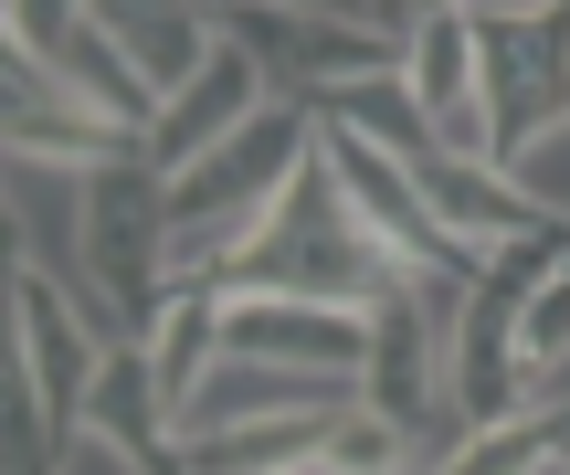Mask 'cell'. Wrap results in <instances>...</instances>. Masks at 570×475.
<instances>
[{"instance_id": "1", "label": "cell", "mask_w": 570, "mask_h": 475, "mask_svg": "<svg viewBox=\"0 0 570 475\" xmlns=\"http://www.w3.org/2000/svg\"><path fill=\"white\" fill-rule=\"evenodd\" d=\"M391 286H402V265H391L381 232L348 211V190H338L327 159H306V180L265 211L244 265L223 275V296H306V307H348V317H370Z\"/></svg>"}, {"instance_id": "2", "label": "cell", "mask_w": 570, "mask_h": 475, "mask_svg": "<svg viewBox=\"0 0 570 475\" xmlns=\"http://www.w3.org/2000/svg\"><path fill=\"white\" fill-rule=\"evenodd\" d=\"M75 307L96 317L106 338H148L169 307V180L148 159H117L85 180L75 211Z\"/></svg>"}, {"instance_id": "3", "label": "cell", "mask_w": 570, "mask_h": 475, "mask_svg": "<svg viewBox=\"0 0 570 475\" xmlns=\"http://www.w3.org/2000/svg\"><path fill=\"white\" fill-rule=\"evenodd\" d=\"M475 53H487V117H497V169L570 127V11L529 0H487L475 11Z\"/></svg>"}, {"instance_id": "4", "label": "cell", "mask_w": 570, "mask_h": 475, "mask_svg": "<svg viewBox=\"0 0 570 475\" xmlns=\"http://www.w3.org/2000/svg\"><path fill=\"white\" fill-rule=\"evenodd\" d=\"M11 53H32L42 75L63 85L75 106H96L117 138H138L148 159V127H159V96L138 85V63L117 53V32H106L96 0H11Z\"/></svg>"}, {"instance_id": "5", "label": "cell", "mask_w": 570, "mask_h": 475, "mask_svg": "<svg viewBox=\"0 0 570 475\" xmlns=\"http://www.w3.org/2000/svg\"><path fill=\"white\" fill-rule=\"evenodd\" d=\"M106 349H117V338H106L42 265H11V370L42 392V413H53L63 444H75V423H85V392H96Z\"/></svg>"}, {"instance_id": "6", "label": "cell", "mask_w": 570, "mask_h": 475, "mask_svg": "<svg viewBox=\"0 0 570 475\" xmlns=\"http://www.w3.org/2000/svg\"><path fill=\"white\" fill-rule=\"evenodd\" d=\"M412 106H423L444 159H497V117H487V53H475V11L423 0L412 11V63H402Z\"/></svg>"}, {"instance_id": "7", "label": "cell", "mask_w": 570, "mask_h": 475, "mask_svg": "<svg viewBox=\"0 0 570 475\" xmlns=\"http://www.w3.org/2000/svg\"><path fill=\"white\" fill-rule=\"evenodd\" d=\"M223 21H233V11H223ZM265 106H285V85H275V63L254 53L244 32H233L223 53H212V75H202V85H180V96L159 106V127H148V169H159V180L202 169L212 148H233L254 117H265Z\"/></svg>"}, {"instance_id": "8", "label": "cell", "mask_w": 570, "mask_h": 475, "mask_svg": "<svg viewBox=\"0 0 570 475\" xmlns=\"http://www.w3.org/2000/svg\"><path fill=\"white\" fill-rule=\"evenodd\" d=\"M0 75H11V106H0V138H11V159H32V169H75V180H96V169L138 159V138H117L96 106H75L32 53H11V42H0Z\"/></svg>"}, {"instance_id": "9", "label": "cell", "mask_w": 570, "mask_h": 475, "mask_svg": "<svg viewBox=\"0 0 570 475\" xmlns=\"http://www.w3.org/2000/svg\"><path fill=\"white\" fill-rule=\"evenodd\" d=\"M223 349L233 359H275V370H317V380H360L370 317L306 307V296H223Z\"/></svg>"}, {"instance_id": "10", "label": "cell", "mask_w": 570, "mask_h": 475, "mask_svg": "<svg viewBox=\"0 0 570 475\" xmlns=\"http://www.w3.org/2000/svg\"><path fill=\"white\" fill-rule=\"evenodd\" d=\"M423 201H433V222H444L475 265H497V254H518V244H539V232H560L497 159H433V169H423Z\"/></svg>"}, {"instance_id": "11", "label": "cell", "mask_w": 570, "mask_h": 475, "mask_svg": "<svg viewBox=\"0 0 570 475\" xmlns=\"http://www.w3.org/2000/svg\"><path fill=\"white\" fill-rule=\"evenodd\" d=\"M106 11V32H117V53L138 63V85L148 96H180V85H202L212 75V53L233 42V21L223 11H202V0H96Z\"/></svg>"}, {"instance_id": "12", "label": "cell", "mask_w": 570, "mask_h": 475, "mask_svg": "<svg viewBox=\"0 0 570 475\" xmlns=\"http://www.w3.org/2000/svg\"><path fill=\"white\" fill-rule=\"evenodd\" d=\"M148 349V370H159V402H169V423L202 402V380L223 370V296H169L159 307V328L138 338Z\"/></svg>"}, {"instance_id": "13", "label": "cell", "mask_w": 570, "mask_h": 475, "mask_svg": "<svg viewBox=\"0 0 570 475\" xmlns=\"http://www.w3.org/2000/svg\"><path fill=\"white\" fill-rule=\"evenodd\" d=\"M317 127H348V138L391 148V159H412V169H433V159H444L402 75H370V85H338V96H317Z\"/></svg>"}, {"instance_id": "14", "label": "cell", "mask_w": 570, "mask_h": 475, "mask_svg": "<svg viewBox=\"0 0 570 475\" xmlns=\"http://www.w3.org/2000/svg\"><path fill=\"white\" fill-rule=\"evenodd\" d=\"M560 434H570V413H529V423H508V434H465L433 475H550Z\"/></svg>"}, {"instance_id": "15", "label": "cell", "mask_w": 570, "mask_h": 475, "mask_svg": "<svg viewBox=\"0 0 570 475\" xmlns=\"http://www.w3.org/2000/svg\"><path fill=\"white\" fill-rule=\"evenodd\" d=\"M560 465H570V434H560Z\"/></svg>"}, {"instance_id": "16", "label": "cell", "mask_w": 570, "mask_h": 475, "mask_svg": "<svg viewBox=\"0 0 570 475\" xmlns=\"http://www.w3.org/2000/svg\"><path fill=\"white\" fill-rule=\"evenodd\" d=\"M550 475H570V465H550Z\"/></svg>"}]
</instances>
